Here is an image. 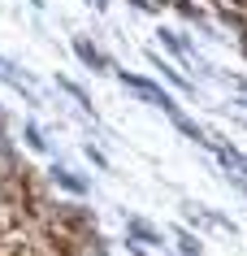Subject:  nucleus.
I'll list each match as a JSON object with an SVG mask.
<instances>
[{"instance_id":"4","label":"nucleus","mask_w":247,"mask_h":256,"mask_svg":"<svg viewBox=\"0 0 247 256\" xmlns=\"http://www.w3.org/2000/svg\"><path fill=\"white\" fill-rule=\"evenodd\" d=\"M182 252H187V256H200V243H195V239H182Z\"/></svg>"},{"instance_id":"3","label":"nucleus","mask_w":247,"mask_h":256,"mask_svg":"<svg viewBox=\"0 0 247 256\" xmlns=\"http://www.w3.org/2000/svg\"><path fill=\"white\" fill-rule=\"evenodd\" d=\"M130 226H135V234H139V239H148V243H156V239H161V234H152V230L143 226V222H130Z\"/></svg>"},{"instance_id":"2","label":"nucleus","mask_w":247,"mask_h":256,"mask_svg":"<svg viewBox=\"0 0 247 256\" xmlns=\"http://www.w3.org/2000/svg\"><path fill=\"white\" fill-rule=\"evenodd\" d=\"M74 48H78V56H82V61H87V66H91V70H104V56H100V52H96V48H91V44H87V40H78V44H74Z\"/></svg>"},{"instance_id":"5","label":"nucleus","mask_w":247,"mask_h":256,"mask_svg":"<svg viewBox=\"0 0 247 256\" xmlns=\"http://www.w3.org/2000/svg\"><path fill=\"white\" fill-rule=\"evenodd\" d=\"M243 48H247V30H243Z\"/></svg>"},{"instance_id":"1","label":"nucleus","mask_w":247,"mask_h":256,"mask_svg":"<svg viewBox=\"0 0 247 256\" xmlns=\"http://www.w3.org/2000/svg\"><path fill=\"white\" fill-rule=\"evenodd\" d=\"M122 82H126V87H130V92H139V96H143V100H152V104H161L165 113H174V118H178V108H174V100H169V96H165L161 87H156V82L139 78V74H122Z\"/></svg>"}]
</instances>
